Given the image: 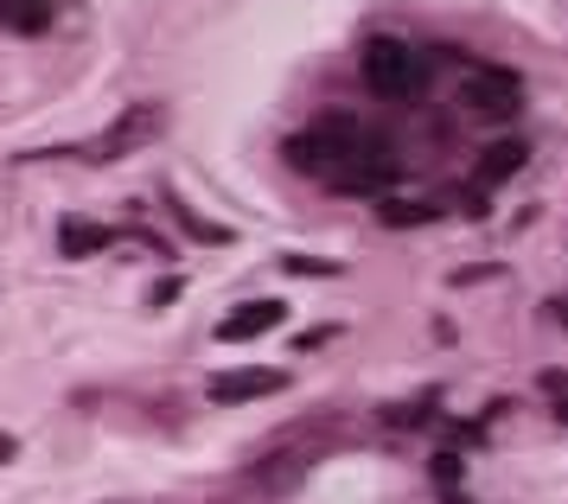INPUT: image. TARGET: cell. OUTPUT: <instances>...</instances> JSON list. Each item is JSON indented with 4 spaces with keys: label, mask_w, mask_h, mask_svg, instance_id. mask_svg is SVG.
I'll list each match as a JSON object with an SVG mask.
<instances>
[{
    "label": "cell",
    "mask_w": 568,
    "mask_h": 504,
    "mask_svg": "<svg viewBox=\"0 0 568 504\" xmlns=\"http://www.w3.org/2000/svg\"><path fill=\"white\" fill-rule=\"evenodd\" d=\"M358 71H364V90H371L377 102H409L415 90L428 83V64L415 58V46H409V39H389V32L364 39Z\"/></svg>",
    "instance_id": "obj_1"
},
{
    "label": "cell",
    "mask_w": 568,
    "mask_h": 504,
    "mask_svg": "<svg viewBox=\"0 0 568 504\" xmlns=\"http://www.w3.org/2000/svg\"><path fill=\"white\" fill-rule=\"evenodd\" d=\"M358 141H364V128L352 122V115H320L313 128L287 134V167H301V173H313V179H333L338 167L352 160Z\"/></svg>",
    "instance_id": "obj_2"
},
{
    "label": "cell",
    "mask_w": 568,
    "mask_h": 504,
    "mask_svg": "<svg viewBox=\"0 0 568 504\" xmlns=\"http://www.w3.org/2000/svg\"><path fill=\"white\" fill-rule=\"evenodd\" d=\"M460 102H466V115H479V122H511L524 109V77L505 71V64H479V71H466Z\"/></svg>",
    "instance_id": "obj_3"
},
{
    "label": "cell",
    "mask_w": 568,
    "mask_h": 504,
    "mask_svg": "<svg viewBox=\"0 0 568 504\" xmlns=\"http://www.w3.org/2000/svg\"><path fill=\"white\" fill-rule=\"evenodd\" d=\"M160 128H166V102H129L83 153H90V160H129V153H141L148 141H160Z\"/></svg>",
    "instance_id": "obj_4"
},
{
    "label": "cell",
    "mask_w": 568,
    "mask_h": 504,
    "mask_svg": "<svg viewBox=\"0 0 568 504\" xmlns=\"http://www.w3.org/2000/svg\"><path fill=\"white\" fill-rule=\"evenodd\" d=\"M326 185H333V192H345V199H377V192H389V185H396V153H389L377 134H364L358 148H352V160H345Z\"/></svg>",
    "instance_id": "obj_5"
},
{
    "label": "cell",
    "mask_w": 568,
    "mask_h": 504,
    "mask_svg": "<svg viewBox=\"0 0 568 504\" xmlns=\"http://www.w3.org/2000/svg\"><path fill=\"white\" fill-rule=\"evenodd\" d=\"M287 371H275V364H243V371H217V377L205 383L211 403H262V396H282L287 390Z\"/></svg>",
    "instance_id": "obj_6"
},
{
    "label": "cell",
    "mask_w": 568,
    "mask_h": 504,
    "mask_svg": "<svg viewBox=\"0 0 568 504\" xmlns=\"http://www.w3.org/2000/svg\"><path fill=\"white\" fill-rule=\"evenodd\" d=\"M282 320H287V301H243L236 313H224L217 339H224V345H243V339H262V332H275Z\"/></svg>",
    "instance_id": "obj_7"
},
{
    "label": "cell",
    "mask_w": 568,
    "mask_h": 504,
    "mask_svg": "<svg viewBox=\"0 0 568 504\" xmlns=\"http://www.w3.org/2000/svg\"><path fill=\"white\" fill-rule=\"evenodd\" d=\"M115 250V230L97 224V218H58V255H71V262H83V255H103Z\"/></svg>",
    "instance_id": "obj_8"
},
{
    "label": "cell",
    "mask_w": 568,
    "mask_h": 504,
    "mask_svg": "<svg viewBox=\"0 0 568 504\" xmlns=\"http://www.w3.org/2000/svg\"><path fill=\"white\" fill-rule=\"evenodd\" d=\"M524 160H530V141H491V148L479 153V167H473V192L505 185L511 173H524Z\"/></svg>",
    "instance_id": "obj_9"
},
{
    "label": "cell",
    "mask_w": 568,
    "mask_h": 504,
    "mask_svg": "<svg viewBox=\"0 0 568 504\" xmlns=\"http://www.w3.org/2000/svg\"><path fill=\"white\" fill-rule=\"evenodd\" d=\"M0 26L7 32H45L52 26V0H0Z\"/></svg>",
    "instance_id": "obj_10"
},
{
    "label": "cell",
    "mask_w": 568,
    "mask_h": 504,
    "mask_svg": "<svg viewBox=\"0 0 568 504\" xmlns=\"http://www.w3.org/2000/svg\"><path fill=\"white\" fill-rule=\"evenodd\" d=\"M440 390H422V396H409V403H396V409H384V422L389 429H422V422H435L440 415Z\"/></svg>",
    "instance_id": "obj_11"
},
{
    "label": "cell",
    "mask_w": 568,
    "mask_h": 504,
    "mask_svg": "<svg viewBox=\"0 0 568 504\" xmlns=\"http://www.w3.org/2000/svg\"><path fill=\"white\" fill-rule=\"evenodd\" d=\"M440 211H447V204H403V199H389L377 218H384L389 230H409V224H435Z\"/></svg>",
    "instance_id": "obj_12"
},
{
    "label": "cell",
    "mask_w": 568,
    "mask_h": 504,
    "mask_svg": "<svg viewBox=\"0 0 568 504\" xmlns=\"http://www.w3.org/2000/svg\"><path fill=\"white\" fill-rule=\"evenodd\" d=\"M537 390L549 396V409H556V415L568 422V371H562V364H549V371H537Z\"/></svg>",
    "instance_id": "obj_13"
},
{
    "label": "cell",
    "mask_w": 568,
    "mask_h": 504,
    "mask_svg": "<svg viewBox=\"0 0 568 504\" xmlns=\"http://www.w3.org/2000/svg\"><path fill=\"white\" fill-rule=\"evenodd\" d=\"M166 204H173V218H180V224L199 236V243H231V230H224V224H205V218H192V211H185V199H166Z\"/></svg>",
    "instance_id": "obj_14"
},
{
    "label": "cell",
    "mask_w": 568,
    "mask_h": 504,
    "mask_svg": "<svg viewBox=\"0 0 568 504\" xmlns=\"http://www.w3.org/2000/svg\"><path fill=\"white\" fill-rule=\"evenodd\" d=\"M435 480H440V492H454V485H460V447H440V454H435Z\"/></svg>",
    "instance_id": "obj_15"
},
{
    "label": "cell",
    "mask_w": 568,
    "mask_h": 504,
    "mask_svg": "<svg viewBox=\"0 0 568 504\" xmlns=\"http://www.w3.org/2000/svg\"><path fill=\"white\" fill-rule=\"evenodd\" d=\"M287 275H338L333 262H313V255H287Z\"/></svg>",
    "instance_id": "obj_16"
},
{
    "label": "cell",
    "mask_w": 568,
    "mask_h": 504,
    "mask_svg": "<svg viewBox=\"0 0 568 504\" xmlns=\"http://www.w3.org/2000/svg\"><path fill=\"white\" fill-rule=\"evenodd\" d=\"M326 339H338V326H320V332H301V339H294V352H313V345H326Z\"/></svg>",
    "instance_id": "obj_17"
},
{
    "label": "cell",
    "mask_w": 568,
    "mask_h": 504,
    "mask_svg": "<svg viewBox=\"0 0 568 504\" xmlns=\"http://www.w3.org/2000/svg\"><path fill=\"white\" fill-rule=\"evenodd\" d=\"M549 320H556V326H568V294H556V306H549Z\"/></svg>",
    "instance_id": "obj_18"
},
{
    "label": "cell",
    "mask_w": 568,
    "mask_h": 504,
    "mask_svg": "<svg viewBox=\"0 0 568 504\" xmlns=\"http://www.w3.org/2000/svg\"><path fill=\"white\" fill-rule=\"evenodd\" d=\"M13 454H20V447H13V434H0V466H7Z\"/></svg>",
    "instance_id": "obj_19"
},
{
    "label": "cell",
    "mask_w": 568,
    "mask_h": 504,
    "mask_svg": "<svg viewBox=\"0 0 568 504\" xmlns=\"http://www.w3.org/2000/svg\"><path fill=\"white\" fill-rule=\"evenodd\" d=\"M440 504H466V498H460V492H440Z\"/></svg>",
    "instance_id": "obj_20"
}]
</instances>
